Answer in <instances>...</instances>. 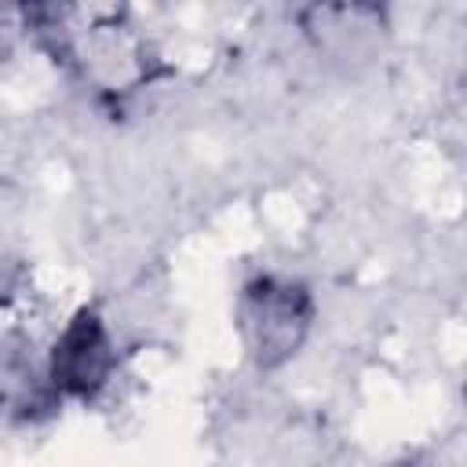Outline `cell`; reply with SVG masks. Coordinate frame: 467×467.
Here are the masks:
<instances>
[{
  "label": "cell",
  "mask_w": 467,
  "mask_h": 467,
  "mask_svg": "<svg viewBox=\"0 0 467 467\" xmlns=\"http://www.w3.org/2000/svg\"><path fill=\"white\" fill-rule=\"evenodd\" d=\"M102 372H106V339H102L95 317H80L66 332V339L55 354V376L62 379V387L88 390L102 379Z\"/></svg>",
  "instance_id": "cell-1"
}]
</instances>
